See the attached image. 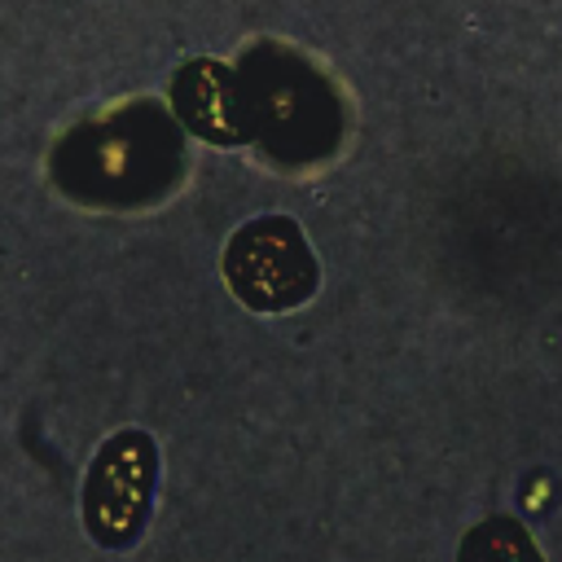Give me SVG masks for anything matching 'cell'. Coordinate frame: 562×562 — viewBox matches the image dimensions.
Here are the masks:
<instances>
[{"label": "cell", "instance_id": "6da1fadb", "mask_svg": "<svg viewBox=\"0 0 562 562\" xmlns=\"http://www.w3.org/2000/svg\"><path fill=\"white\" fill-rule=\"evenodd\" d=\"M224 281L255 312H290L316 290V255L290 215H259L228 237Z\"/></svg>", "mask_w": 562, "mask_h": 562}, {"label": "cell", "instance_id": "7a4b0ae2", "mask_svg": "<svg viewBox=\"0 0 562 562\" xmlns=\"http://www.w3.org/2000/svg\"><path fill=\"white\" fill-rule=\"evenodd\" d=\"M158 483V452L145 430H119L101 443L83 479V522L97 544L123 549L140 536Z\"/></svg>", "mask_w": 562, "mask_h": 562}, {"label": "cell", "instance_id": "3957f363", "mask_svg": "<svg viewBox=\"0 0 562 562\" xmlns=\"http://www.w3.org/2000/svg\"><path fill=\"white\" fill-rule=\"evenodd\" d=\"M171 110L193 136H202L211 145L250 140L246 88H241V75L224 61H211V57L184 61L171 79Z\"/></svg>", "mask_w": 562, "mask_h": 562}, {"label": "cell", "instance_id": "277c9868", "mask_svg": "<svg viewBox=\"0 0 562 562\" xmlns=\"http://www.w3.org/2000/svg\"><path fill=\"white\" fill-rule=\"evenodd\" d=\"M457 562H540V549L531 544L527 527L514 518H483L465 531Z\"/></svg>", "mask_w": 562, "mask_h": 562}]
</instances>
